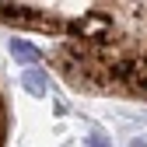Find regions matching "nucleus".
<instances>
[{"label":"nucleus","instance_id":"nucleus-3","mask_svg":"<svg viewBox=\"0 0 147 147\" xmlns=\"http://www.w3.org/2000/svg\"><path fill=\"white\" fill-rule=\"evenodd\" d=\"M91 147H105V140H102V133H95V137H91Z\"/></svg>","mask_w":147,"mask_h":147},{"label":"nucleus","instance_id":"nucleus-2","mask_svg":"<svg viewBox=\"0 0 147 147\" xmlns=\"http://www.w3.org/2000/svg\"><path fill=\"white\" fill-rule=\"evenodd\" d=\"M25 84L35 91V95H42V91H46V81H42V74H35V70H28V74H25Z\"/></svg>","mask_w":147,"mask_h":147},{"label":"nucleus","instance_id":"nucleus-4","mask_svg":"<svg viewBox=\"0 0 147 147\" xmlns=\"http://www.w3.org/2000/svg\"><path fill=\"white\" fill-rule=\"evenodd\" d=\"M133 147H147V137H140V140H133Z\"/></svg>","mask_w":147,"mask_h":147},{"label":"nucleus","instance_id":"nucleus-1","mask_svg":"<svg viewBox=\"0 0 147 147\" xmlns=\"http://www.w3.org/2000/svg\"><path fill=\"white\" fill-rule=\"evenodd\" d=\"M11 53H14L18 60H28V63H35V60H39V53H35L28 42H21V39H14V42H11Z\"/></svg>","mask_w":147,"mask_h":147}]
</instances>
